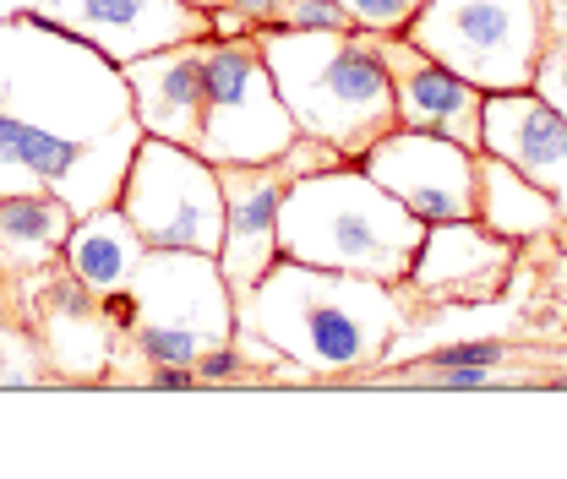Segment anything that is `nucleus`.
Instances as JSON below:
<instances>
[{
    "instance_id": "f3484780",
    "label": "nucleus",
    "mask_w": 567,
    "mask_h": 479,
    "mask_svg": "<svg viewBox=\"0 0 567 479\" xmlns=\"http://www.w3.org/2000/svg\"><path fill=\"white\" fill-rule=\"evenodd\" d=\"M475 218L502 235V240H513V246H524V240H540V235H551V229H563V202L546 191V186H535L524 169H513L507 158H496V153H481L475 158Z\"/></svg>"
},
{
    "instance_id": "ddd939ff",
    "label": "nucleus",
    "mask_w": 567,
    "mask_h": 479,
    "mask_svg": "<svg viewBox=\"0 0 567 479\" xmlns=\"http://www.w3.org/2000/svg\"><path fill=\"white\" fill-rule=\"evenodd\" d=\"M28 327L39 333L55 387H99L104 382L110 354H115V327H110L99 294L71 273L66 262H55L44 278H33Z\"/></svg>"
},
{
    "instance_id": "a878e982",
    "label": "nucleus",
    "mask_w": 567,
    "mask_h": 479,
    "mask_svg": "<svg viewBox=\"0 0 567 479\" xmlns=\"http://www.w3.org/2000/svg\"><path fill=\"white\" fill-rule=\"evenodd\" d=\"M540 6H546V44L567 39V0H540Z\"/></svg>"
},
{
    "instance_id": "f03ea898",
    "label": "nucleus",
    "mask_w": 567,
    "mask_h": 479,
    "mask_svg": "<svg viewBox=\"0 0 567 479\" xmlns=\"http://www.w3.org/2000/svg\"><path fill=\"white\" fill-rule=\"evenodd\" d=\"M404 322L410 300L399 283L306 268L289 257H279L246 294H235V327H251L268 343H279L284 360L306 365L317 382H350L382 365Z\"/></svg>"
},
{
    "instance_id": "4be33fe9",
    "label": "nucleus",
    "mask_w": 567,
    "mask_h": 479,
    "mask_svg": "<svg viewBox=\"0 0 567 479\" xmlns=\"http://www.w3.org/2000/svg\"><path fill=\"white\" fill-rule=\"evenodd\" d=\"M535 93L567 121V39H551V44H546L540 71H535Z\"/></svg>"
},
{
    "instance_id": "39448f33",
    "label": "nucleus",
    "mask_w": 567,
    "mask_h": 479,
    "mask_svg": "<svg viewBox=\"0 0 567 479\" xmlns=\"http://www.w3.org/2000/svg\"><path fill=\"white\" fill-rule=\"evenodd\" d=\"M137 327L115 339L99 387H137L147 365H197L208 343L235 339V289L213 251H158L147 246L137 278Z\"/></svg>"
},
{
    "instance_id": "20e7f679",
    "label": "nucleus",
    "mask_w": 567,
    "mask_h": 479,
    "mask_svg": "<svg viewBox=\"0 0 567 479\" xmlns=\"http://www.w3.org/2000/svg\"><path fill=\"white\" fill-rule=\"evenodd\" d=\"M421 240L425 223L393 191H382L360 164L300 175L279 207V257L306 268L404 283Z\"/></svg>"
},
{
    "instance_id": "aec40b11",
    "label": "nucleus",
    "mask_w": 567,
    "mask_h": 479,
    "mask_svg": "<svg viewBox=\"0 0 567 479\" xmlns=\"http://www.w3.org/2000/svg\"><path fill=\"white\" fill-rule=\"evenodd\" d=\"M279 28H300V33H344L354 28V17L339 0H284Z\"/></svg>"
},
{
    "instance_id": "9b49d317",
    "label": "nucleus",
    "mask_w": 567,
    "mask_h": 479,
    "mask_svg": "<svg viewBox=\"0 0 567 479\" xmlns=\"http://www.w3.org/2000/svg\"><path fill=\"white\" fill-rule=\"evenodd\" d=\"M475 158L470 147L436 132L415 126H393L388 137H377L354 164L393 191L421 223H453V218H475Z\"/></svg>"
},
{
    "instance_id": "9d476101",
    "label": "nucleus",
    "mask_w": 567,
    "mask_h": 479,
    "mask_svg": "<svg viewBox=\"0 0 567 479\" xmlns=\"http://www.w3.org/2000/svg\"><path fill=\"white\" fill-rule=\"evenodd\" d=\"M6 17L55 22L121 66L186 39H213L208 11L192 0H0V22Z\"/></svg>"
},
{
    "instance_id": "5701e85b",
    "label": "nucleus",
    "mask_w": 567,
    "mask_h": 479,
    "mask_svg": "<svg viewBox=\"0 0 567 479\" xmlns=\"http://www.w3.org/2000/svg\"><path fill=\"white\" fill-rule=\"evenodd\" d=\"M137 387H153V393H197V371L192 365H147Z\"/></svg>"
},
{
    "instance_id": "f8f14e48",
    "label": "nucleus",
    "mask_w": 567,
    "mask_h": 479,
    "mask_svg": "<svg viewBox=\"0 0 567 479\" xmlns=\"http://www.w3.org/2000/svg\"><path fill=\"white\" fill-rule=\"evenodd\" d=\"M513 262H518V246L492 235L481 218L425 223L415 268L399 289H404L410 311L415 305H496Z\"/></svg>"
},
{
    "instance_id": "a211bd4d",
    "label": "nucleus",
    "mask_w": 567,
    "mask_h": 479,
    "mask_svg": "<svg viewBox=\"0 0 567 479\" xmlns=\"http://www.w3.org/2000/svg\"><path fill=\"white\" fill-rule=\"evenodd\" d=\"M142 257H147V240L132 229V218L121 207H93L71 223L66 240V268L93 294H110V289H126L137 278Z\"/></svg>"
},
{
    "instance_id": "7ed1b4c3",
    "label": "nucleus",
    "mask_w": 567,
    "mask_h": 479,
    "mask_svg": "<svg viewBox=\"0 0 567 479\" xmlns=\"http://www.w3.org/2000/svg\"><path fill=\"white\" fill-rule=\"evenodd\" d=\"M251 39L262 44V61L279 82V98L295 115L300 137H322L344 158H360L371 142L399 126V104H393L377 33L365 28L300 33V28L268 22Z\"/></svg>"
},
{
    "instance_id": "6e6552de",
    "label": "nucleus",
    "mask_w": 567,
    "mask_h": 479,
    "mask_svg": "<svg viewBox=\"0 0 567 479\" xmlns=\"http://www.w3.org/2000/svg\"><path fill=\"white\" fill-rule=\"evenodd\" d=\"M300 137L295 115L284 110L279 82L262 61V44L208 39V110L197 153L208 164H268Z\"/></svg>"
},
{
    "instance_id": "6ab92c4d",
    "label": "nucleus",
    "mask_w": 567,
    "mask_h": 479,
    "mask_svg": "<svg viewBox=\"0 0 567 479\" xmlns=\"http://www.w3.org/2000/svg\"><path fill=\"white\" fill-rule=\"evenodd\" d=\"M0 387H55L39 333L22 322H0Z\"/></svg>"
},
{
    "instance_id": "412c9836",
    "label": "nucleus",
    "mask_w": 567,
    "mask_h": 479,
    "mask_svg": "<svg viewBox=\"0 0 567 479\" xmlns=\"http://www.w3.org/2000/svg\"><path fill=\"white\" fill-rule=\"evenodd\" d=\"M339 6L350 11L354 28H365V33H404L425 0H339Z\"/></svg>"
},
{
    "instance_id": "f257e3e1",
    "label": "nucleus",
    "mask_w": 567,
    "mask_h": 479,
    "mask_svg": "<svg viewBox=\"0 0 567 479\" xmlns=\"http://www.w3.org/2000/svg\"><path fill=\"white\" fill-rule=\"evenodd\" d=\"M142 142L121 61L55 22H0V197L115 207Z\"/></svg>"
},
{
    "instance_id": "dca6fc26",
    "label": "nucleus",
    "mask_w": 567,
    "mask_h": 479,
    "mask_svg": "<svg viewBox=\"0 0 567 479\" xmlns=\"http://www.w3.org/2000/svg\"><path fill=\"white\" fill-rule=\"evenodd\" d=\"M486 147L481 153H496L507 158L513 169H524L535 186H546L567 212V121L535 93H486Z\"/></svg>"
},
{
    "instance_id": "0eeeda50",
    "label": "nucleus",
    "mask_w": 567,
    "mask_h": 479,
    "mask_svg": "<svg viewBox=\"0 0 567 479\" xmlns=\"http://www.w3.org/2000/svg\"><path fill=\"white\" fill-rule=\"evenodd\" d=\"M115 207L132 218V229L147 246H158V251H213L218 257V246H224L218 164H208L197 147L142 137Z\"/></svg>"
},
{
    "instance_id": "423d86ee",
    "label": "nucleus",
    "mask_w": 567,
    "mask_h": 479,
    "mask_svg": "<svg viewBox=\"0 0 567 479\" xmlns=\"http://www.w3.org/2000/svg\"><path fill=\"white\" fill-rule=\"evenodd\" d=\"M404 39L481 93H524L546 55L540 0H425Z\"/></svg>"
},
{
    "instance_id": "1a4fd4ad",
    "label": "nucleus",
    "mask_w": 567,
    "mask_h": 479,
    "mask_svg": "<svg viewBox=\"0 0 567 479\" xmlns=\"http://www.w3.org/2000/svg\"><path fill=\"white\" fill-rule=\"evenodd\" d=\"M354 164L333 142L322 137H295L279 158L268 164H218V186H224V246H218V268L229 278L235 294H246L257 278L279 262V207L289 186L311 169H333Z\"/></svg>"
},
{
    "instance_id": "bb28decb",
    "label": "nucleus",
    "mask_w": 567,
    "mask_h": 479,
    "mask_svg": "<svg viewBox=\"0 0 567 479\" xmlns=\"http://www.w3.org/2000/svg\"><path fill=\"white\" fill-rule=\"evenodd\" d=\"M192 6H203V11H213V6H224V0H192Z\"/></svg>"
},
{
    "instance_id": "2eb2a0df",
    "label": "nucleus",
    "mask_w": 567,
    "mask_h": 479,
    "mask_svg": "<svg viewBox=\"0 0 567 479\" xmlns=\"http://www.w3.org/2000/svg\"><path fill=\"white\" fill-rule=\"evenodd\" d=\"M121 71H126V87H132L142 137L197 147L203 110H208V39H186V44L137 55Z\"/></svg>"
},
{
    "instance_id": "b1692460",
    "label": "nucleus",
    "mask_w": 567,
    "mask_h": 479,
    "mask_svg": "<svg viewBox=\"0 0 567 479\" xmlns=\"http://www.w3.org/2000/svg\"><path fill=\"white\" fill-rule=\"evenodd\" d=\"M208 28H213V39H246V33H257V28H251V22H246L235 6H213Z\"/></svg>"
},
{
    "instance_id": "4468645a",
    "label": "nucleus",
    "mask_w": 567,
    "mask_h": 479,
    "mask_svg": "<svg viewBox=\"0 0 567 479\" xmlns=\"http://www.w3.org/2000/svg\"><path fill=\"white\" fill-rule=\"evenodd\" d=\"M377 50H382V66H388V82H393L399 126L453 137L458 147H470V153L486 147V126H481L486 93L475 82H464L458 71L431 61L404 33H377Z\"/></svg>"
},
{
    "instance_id": "393cba45",
    "label": "nucleus",
    "mask_w": 567,
    "mask_h": 479,
    "mask_svg": "<svg viewBox=\"0 0 567 479\" xmlns=\"http://www.w3.org/2000/svg\"><path fill=\"white\" fill-rule=\"evenodd\" d=\"M224 6H235L251 28H268V22H279V6L284 0H224Z\"/></svg>"
}]
</instances>
